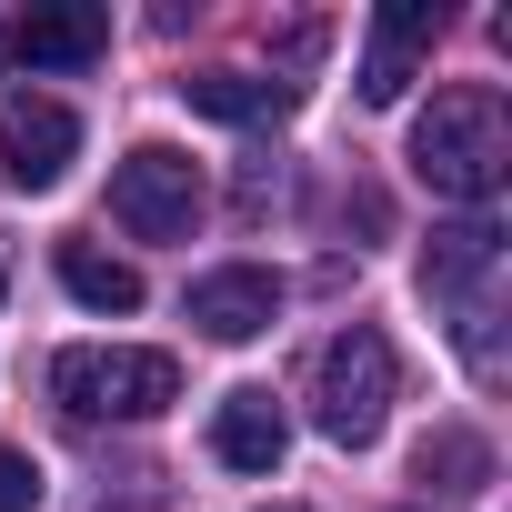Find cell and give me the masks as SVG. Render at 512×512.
I'll return each mask as SVG.
<instances>
[{"mask_svg": "<svg viewBox=\"0 0 512 512\" xmlns=\"http://www.w3.org/2000/svg\"><path fill=\"white\" fill-rule=\"evenodd\" d=\"M432 472H452V492H482L492 452H482L472 432H432V442H422V482H432Z\"/></svg>", "mask_w": 512, "mask_h": 512, "instance_id": "13", "label": "cell"}, {"mask_svg": "<svg viewBox=\"0 0 512 512\" xmlns=\"http://www.w3.org/2000/svg\"><path fill=\"white\" fill-rule=\"evenodd\" d=\"M71 151H81V121L61 101H41V91L0 101V181H11V191H51L71 171Z\"/></svg>", "mask_w": 512, "mask_h": 512, "instance_id": "6", "label": "cell"}, {"mask_svg": "<svg viewBox=\"0 0 512 512\" xmlns=\"http://www.w3.org/2000/svg\"><path fill=\"white\" fill-rule=\"evenodd\" d=\"M181 101H191V111H211V121H272V111H292V81H251V71H191V81H181Z\"/></svg>", "mask_w": 512, "mask_h": 512, "instance_id": "12", "label": "cell"}, {"mask_svg": "<svg viewBox=\"0 0 512 512\" xmlns=\"http://www.w3.org/2000/svg\"><path fill=\"white\" fill-rule=\"evenodd\" d=\"M61 292L81 312H141V272L111 262V251H91V241H61Z\"/></svg>", "mask_w": 512, "mask_h": 512, "instance_id": "11", "label": "cell"}, {"mask_svg": "<svg viewBox=\"0 0 512 512\" xmlns=\"http://www.w3.org/2000/svg\"><path fill=\"white\" fill-rule=\"evenodd\" d=\"M392 392H402V362H392V342H382L372 322H342V332L322 342V362H312V422H322L342 452H362V442L382 432Z\"/></svg>", "mask_w": 512, "mask_h": 512, "instance_id": "4", "label": "cell"}, {"mask_svg": "<svg viewBox=\"0 0 512 512\" xmlns=\"http://www.w3.org/2000/svg\"><path fill=\"white\" fill-rule=\"evenodd\" d=\"M31 502H41V462L0 442V512H31Z\"/></svg>", "mask_w": 512, "mask_h": 512, "instance_id": "14", "label": "cell"}, {"mask_svg": "<svg viewBox=\"0 0 512 512\" xmlns=\"http://www.w3.org/2000/svg\"><path fill=\"white\" fill-rule=\"evenodd\" d=\"M422 292L452 312V342H462L472 372L492 382V372H502V342H492V322H502V231H492V221L432 231V251H422Z\"/></svg>", "mask_w": 512, "mask_h": 512, "instance_id": "2", "label": "cell"}, {"mask_svg": "<svg viewBox=\"0 0 512 512\" xmlns=\"http://www.w3.org/2000/svg\"><path fill=\"white\" fill-rule=\"evenodd\" d=\"M211 452H221L231 472H282V452H292V432H282V412H272V392H231V402L211 412Z\"/></svg>", "mask_w": 512, "mask_h": 512, "instance_id": "10", "label": "cell"}, {"mask_svg": "<svg viewBox=\"0 0 512 512\" xmlns=\"http://www.w3.org/2000/svg\"><path fill=\"white\" fill-rule=\"evenodd\" d=\"M272 512H302V502H272Z\"/></svg>", "mask_w": 512, "mask_h": 512, "instance_id": "15", "label": "cell"}, {"mask_svg": "<svg viewBox=\"0 0 512 512\" xmlns=\"http://www.w3.org/2000/svg\"><path fill=\"white\" fill-rule=\"evenodd\" d=\"M442 31V0H392V11L372 21V51H362V101L372 111H392L402 91H412V51Z\"/></svg>", "mask_w": 512, "mask_h": 512, "instance_id": "9", "label": "cell"}, {"mask_svg": "<svg viewBox=\"0 0 512 512\" xmlns=\"http://www.w3.org/2000/svg\"><path fill=\"white\" fill-rule=\"evenodd\" d=\"M51 392L81 412V422H151L181 402V362L171 352H141V342H81L51 362Z\"/></svg>", "mask_w": 512, "mask_h": 512, "instance_id": "3", "label": "cell"}, {"mask_svg": "<svg viewBox=\"0 0 512 512\" xmlns=\"http://www.w3.org/2000/svg\"><path fill=\"white\" fill-rule=\"evenodd\" d=\"M101 51H111V11H101V0L0 21V61H31V71H81V61H101Z\"/></svg>", "mask_w": 512, "mask_h": 512, "instance_id": "8", "label": "cell"}, {"mask_svg": "<svg viewBox=\"0 0 512 512\" xmlns=\"http://www.w3.org/2000/svg\"><path fill=\"white\" fill-rule=\"evenodd\" d=\"M412 181L442 201H492L512 181V111L492 81H452L432 91V111L412 121Z\"/></svg>", "mask_w": 512, "mask_h": 512, "instance_id": "1", "label": "cell"}, {"mask_svg": "<svg viewBox=\"0 0 512 512\" xmlns=\"http://www.w3.org/2000/svg\"><path fill=\"white\" fill-rule=\"evenodd\" d=\"M282 322V282L262 262H231V272H201L191 282V332L201 342H262Z\"/></svg>", "mask_w": 512, "mask_h": 512, "instance_id": "7", "label": "cell"}, {"mask_svg": "<svg viewBox=\"0 0 512 512\" xmlns=\"http://www.w3.org/2000/svg\"><path fill=\"white\" fill-rule=\"evenodd\" d=\"M111 221L141 231V241H191V221H201V161L171 151V141H141L111 171Z\"/></svg>", "mask_w": 512, "mask_h": 512, "instance_id": "5", "label": "cell"}]
</instances>
